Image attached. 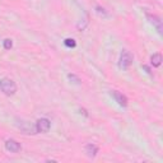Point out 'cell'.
Wrapping results in <instances>:
<instances>
[{
	"instance_id": "6da1fadb",
	"label": "cell",
	"mask_w": 163,
	"mask_h": 163,
	"mask_svg": "<svg viewBox=\"0 0 163 163\" xmlns=\"http://www.w3.org/2000/svg\"><path fill=\"white\" fill-rule=\"evenodd\" d=\"M0 91L6 96H13L17 92V84L9 78H3L0 79Z\"/></svg>"
},
{
	"instance_id": "7a4b0ae2",
	"label": "cell",
	"mask_w": 163,
	"mask_h": 163,
	"mask_svg": "<svg viewBox=\"0 0 163 163\" xmlns=\"http://www.w3.org/2000/svg\"><path fill=\"white\" fill-rule=\"evenodd\" d=\"M131 64H133V55L127 50H122L119 60V66L121 69H127Z\"/></svg>"
},
{
	"instance_id": "3957f363",
	"label": "cell",
	"mask_w": 163,
	"mask_h": 163,
	"mask_svg": "<svg viewBox=\"0 0 163 163\" xmlns=\"http://www.w3.org/2000/svg\"><path fill=\"white\" fill-rule=\"evenodd\" d=\"M50 127H51V122L49 121L47 119H40L37 120L36 122V130L37 133H47L50 130Z\"/></svg>"
},
{
	"instance_id": "277c9868",
	"label": "cell",
	"mask_w": 163,
	"mask_h": 163,
	"mask_svg": "<svg viewBox=\"0 0 163 163\" xmlns=\"http://www.w3.org/2000/svg\"><path fill=\"white\" fill-rule=\"evenodd\" d=\"M5 149L10 153H18L21 150V144L14 139H8L5 142Z\"/></svg>"
},
{
	"instance_id": "5b68a950",
	"label": "cell",
	"mask_w": 163,
	"mask_h": 163,
	"mask_svg": "<svg viewBox=\"0 0 163 163\" xmlns=\"http://www.w3.org/2000/svg\"><path fill=\"white\" fill-rule=\"evenodd\" d=\"M18 127L21 129L24 134H36V125H31L27 121H21V124H18Z\"/></svg>"
},
{
	"instance_id": "8992f818",
	"label": "cell",
	"mask_w": 163,
	"mask_h": 163,
	"mask_svg": "<svg viewBox=\"0 0 163 163\" xmlns=\"http://www.w3.org/2000/svg\"><path fill=\"white\" fill-rule=\"evenodd\" d=\"M147 17H148L149 22L152 23V24H153V26L157 28L158 33H159V34H162V33H163V24H162V21H161V18H158L157 15H150V14H148V15H147Z\"/></svg>"
},
{
	"instance_id": "52a82bcc",
	"label": "cell",
	"mask_w": 163,
	"mask_h": 163,
	"mask_svg": "<svg viewBox=\"0 0 163 163\" xmlns=\"http://www.w3.org/2000/svg\"><path fill=\"white\" fill-rule=\"evenodd\" d=\"M111 94L114 96L115 101H116V102H117L121 107H126V106H127V98L122 94V93H119V92H116V91H112Z\"/></svg>"
},
{
	"instance_id": "ba28073f",
	"label": "cell",
	"mask_w": 163,
	"mask_h": 163,
	"mask_svg": "<svg viewBox=\"0 0 163 163\" xmlns=\"http://www.w3.org/2000/svg\"><path fill=\"white\" fill-rule=\"evenodd\" d=\"M85 153H87L88 157L91 158H94L97 156V153H98V147L96 144H88L85 147Z\"/></svg>"
},
{
	"instance_id": "9c48e42d",
	"label": "cell",
	"mask_w": 163,
	"mask_h": 163,
	"mask_svg": "<svg viewBox=\"0 0 163 163\" xmlns=\"http://www.w3.org/2000/svg\"><path fill=\"white\" fill-rule=\"evenodd\" d=\"M150 61H152L153 66H159L162 64V55L161 54H154V55L150 57Z\"/></svg>"
},
{
	"instance_id": "30bf717a",
	"label": "cell",
	"mask_w": 163,
	"mask_h": 163,
	"mask_svg": "<svg viewBox=\"0 0 163 163\" xmlns=\"http://www.w3.org/2000/svg\"><path fill=\"white\" fill-rule=\"evenodd\" d=\"M64 44H65L66 47H70V49H73V47H75V46H76V42H75V40H73V38H66V40L64 41Z\"/></svg>"
},
{
	"instance_id": "8fae6325",
	"label": "cell",
	"mask_w": 163,
	"mask_h": 163,
	"mask_svg": "<svg viewBox=\"0 0 163 163\" xmlns=\"http://www.w3.org/2000/svg\"><path fill=\"white\" fill-rule=\"evenodd\" d=\"M3 45H4V49H5V50H10L11 47H13V42H11L10 38H6V40H4Z\"/></svg>"
},
{
	"instance_id": "7c38bea8",
	"label": "cell",
	"mask_w": 163,
	"mask_h": 163,
	"mask_svg": "<svg viewBox=\"0 0 163 163\" xmlns=\"http://www.w3.org/2000/svg\"><path fill=\"white\" fill-rule=\"evenodd\" d=\"M68 78L70 79V80H74L73 83H75V84H80V79L78 78V76H75L74 74H69V75H68Z\"/></svg>"
},
{
	"instance_id": "4fadbf2b",
	"label": "cell",
	"mask_w": 163,
	"mask_h": 163,
	"mask_svg": "<svg viewBox=\"0 0 163 163\" xmlns=\"http://www.w3.org/2000/svg\"><path fill=\"white\" fill-rule=\"evenodd\" d=\"M96 10H97V13H98L99 15H101V14H103V15H107V13H106V11H104V9H103V8H101V6H97V8H96Z\"/></svg>"
}]
</instances>
